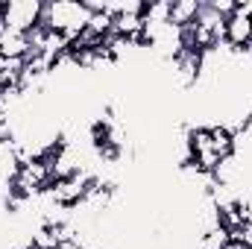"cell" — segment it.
I'll return each mask as SVG.
<instances>
[{"mask_svg": "<svg viewBox=\"0 0 252 249\" xmlns=\"http://www.w3.org/2000/svg\"><path fill=\"white\" fill-rule=\"evenodd\" d=\"M41 0H9L3 9V27L18 30V32H30L32 27L41 24Z\"/></svg>", "mask_w": 252, "mask_h": 249, "instance_id": "2", "label": "cell"}, {"mask_svg": "<svg viewBox=\"0 0 252 249\" xmlns=\"http://www.w3.org/2000/svg\"><path fill=\"white\" fill-rule=\"evenodd\" d=\"M223 249H250V247H244L241 241H229V244H226V247H223Z\"/></svg>", "mask_w": 252, "mask_h": 249, "instance_id": "8", "label": "cell"}, {"mask_svg": "<svg viewBox=\"0 0 252 249\" xmlns=\"http://www.w3.org/2000/svg\"><path fill=\"white\" fill-rule=\"evenodd\" d=\"M202 3L199 0H170V24L173 27H188L196 21Z\"/></svg>", "mask_w": 252, "mask_h": 249, "instance_id": "5", "label": "cell"}, {"mask_svg": "<svg viewBox=\"0 0 252 249\" xmlns=\"http://www.w3.org/2000/svg\"><path fill=\"white\" fill-rule=\"evenodd\" d=\"M252 41V18H244V15H232L226 18V44L235 47V50H244Z\"/></svg>", "mask_w": 252, "mask_h": 249, "instance_id": "3", "label": "cell"}, {"mask_svg": "<svg viewBox=\"0 0 252 249\" xmlns=\"http://www.w3.org/2000/svg\"><path fill=\"white\" fill-rule=\"evenodd\" d=\"M235 12L244 15V18H252V0H238V9Z\"/></svg>", "mask_w": 252, "mask_h": 249, "instance_id": "7", "label": "cell"}, {"mask_svg": "<svg viewBox=\"0 0 252 249\" xmlns=\"http://www.w3.org/2000/svg\"><path fill=\"white\" fill-rule=\"evenodd\" d=\"M91 21V12L85 0H50L41 9V24L62 32L67 41H73Z\"/></svg>", "mask_w": 252, "mask_h": 249, "instance_id": "1", "label": "cell"}, {"mask_svg": "<svg viewBox=\"0 0 252 249\" xmlns=\"http://www.w3.org/2000/svg\"><path fill=\"white\" fill-rule=\"evenodd\" d=\"M232 238H229V232L223 229V226H208L202 235H199V249H223L226 244H229Z\"/></svg>", "mask_w": 252, "mask_h": 249, "instance_id": "6", "label": "cell"}, {"mask_svg": "<svg viewBox=\"0 0 252 249\" xmlns=\"http://www.w3.org/2000/svg\"><path fill=\"white\" fill-rule=\"evenodd\" d=\"M56 249H79V247H76V244L70 241V244H59V247H56Z\"/></svg>", "mask_w": 252, "mask_h": 249, "instance_id": "9", "label": "cell"}, {"mask_svg": "<svg viewBox=\"0 0 252 249\" xmlns=\"http://www.w3.org/2000/svg\"><path fill=\"white\" fill-rule=\"evenodd\" d=\"M27 53H30L27 32H18V30L3 27L0 30V56H6V59H24Z\"/></svg>", "mask_w": 252, "mask_h": 249, "instance_id": "4", "label": "cell"}]
</instances>
